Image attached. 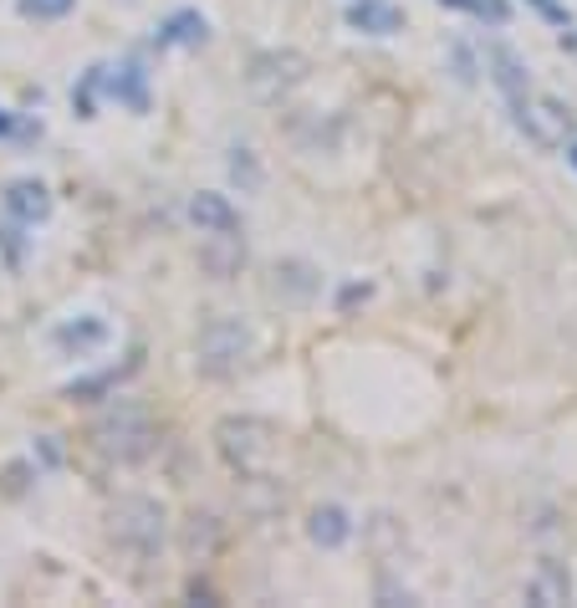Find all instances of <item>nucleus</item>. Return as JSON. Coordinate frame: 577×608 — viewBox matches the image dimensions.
Here are the masks:
<instances>
[{"label":"nucleus","mask_w":577,"mask_h":608,"mask_svg":"<svg viewBox=\"0 0 577 608\" xmlns=\"http://www.w3.org/2000/svg\"><path fill=\"white\" fill-rule=\"evenodd\" d=\"M72 5H77V0H21V16H32V21H62V16H72Z\"/></svg>","instance_id":"obj_18"},{"label":"nucleus","mask_w":577,"mask_h":608,"mask_svg":"<svg viewBox=\"0 0 577 608\" xmlns=\"http://www.w3.org/2000/svg\"><path fill=\"white\" fill-rule=\"evenodd\" d=\"M189 220L200 225V236H240L236 204L225 200V195H210V189H200V195L189 200Z\"/></svg>","instance_id":"obj_8"},{"label":"nucleus","mask_w":577,"mask_h":608,"mask_svg":"<svg viewBox=\"0 0 577 608\" xmlns=\"http://www.w3.org/2000/svg\"><path fill=\"white\" fill-rule=\"evenodd\" d=\"M230 179H236V185H246V189H261V164H255L251 149L230 153Z\"/></svg>","instance_id":"obj_17"},{"label":"nucleus","mask_w":577,"mask_h":608,"mask_svg":"<svg viewBox=\"0 0 577 608\" xmlns=\"http://www.w3.org/2000/svg\"><path fill=\"white\" fill-rule=\"evenodd\" d=\"M92 439H98V450H108L113 460H143L153 445H159L149 409L134 405V399H118V405L108 409V414L92 424Z\"/></svg>","instance_id":"obj_1"},{"label":"nucleus","mask_w":577,"mask_h":608,"mask_svg":"<svg viewBox=\"0 0 577 608\" xmlns=\"http://www.w3.org/2000/svg\"><path fill=\"white\" fill-rule=\"evenodd\" d=\"M306 537L317 542V547H342V542L353 537V522H348L342 507H317L312 522H306Z\"/></svg>","instance_id":"obj_13"},{"label":"nucleus","mask_w":577,"mask_h":608,"mask_svg":"<svg viewBox=\"0 0 577 608\" xmlns=\"http://www.w3.org/2000/svg\"><path fill=\"white\" fill-rule=\"evenodd\" d=\"M108 532L118 547H134V553H159L164 547V507L153 496H118L113 511H108Z\"/></svg>","instance_id":"obj_2"},{"label":"nucleus","mask_w":577,"mask_h":608,"mask_svg":"<svg viewBox=\"0 0 577 608\" xmlns=\"http://www.w3.org/2000/svg\"><path fill=\"white\" fill-rule=\"evenodd\" d=\"M317 287H323V282H317V271L302 266V261H281V266H276V291H287L291 302H306Z\"/></svg>","instance_id":"obj_15"},{"label":"nucleus","mask_w":577,"mask_h":608,"mask_svg":"<svg viewBox=\"0 0 577 608\" xmlns=\"http://www.w3.org/2000/svg\"><path fill=\"white\" fill-rule=\"evenodd\" d=\"M567 164H573V170H577V144H567Z\"/></svg>","instance_id":"obj_20"},{"label":"nucleus","mask_w":577,"mask_h":608,"mask_svg":"<svg viewBox=\"0 0 577 608\" xmlns=\"http://www.w3.org/2000/svg\"><path fill=\"white\" fill-rule=\"evenodd\" d=\"M348 26L353 32H368V36H393L404 26V16H399V5H389V0H353L348 5Z\"/></svg>","instance_id":"obj_10"},{"label":"nucleus","mask_w":577,"mask_h":608,"mask_svg":"<svg viewBox=\"0 0 577 608\" xmlns=\"http://www.w3.org/2000/svg\"><path fill=\"white\" fill-rule=\"evenodd\" d=\"M246 358H251V327L240 318H210L200 327V369L210 379L236 373Z\"/></svg>","instance_id":"obj_3"},{"label":"nucleus","mask_w":577,"mask_h":608,"mask_svg":"<svg viewBox=\"0 0 577 608\" xmlns=\"http://www.w3.org/2000/svg\"><path fill=\"white\" fill-rule=\"evenodd\" d=\"M98 92H102V67H87L83 83L72 87V108H77V119H98V113H92Z\"/></svg>","instance_id":"obj_16"},{"label":"nucleus","mask_w":577,"mask_h":608,"mask_svg":"<svg viewBox=\"0 0 577 608\" xmlns=\"http://www.w3.org/2000/svg\"><path fill=\"white\" fill-rule=\"evenodd\" d=\"M5 134H16V119H11V113L0 108V138H5Z\"/></svg>","instance_id":"obj_19"},{"label":"nucleus","mask_w":577,"mask_h":608,"mask_svg":"<svg viewBox=\"0 0 577 608\" xmlns=\"http://www.w3.org/2000/svg\"><path fill=\"white\" fill-rule=\"evenodd\" d=\"M215 435H221L225 460L240 466L246 475H255L266 466V456H272V424H261V420H225Z\"/></svg>","instance_id":"obj_4"},{"label":"nucleus","mask_w":577,"mask_h":608,"mask_svg":"<svg viewBox=\"0 0 577 608\" xmlns=\"http://www.w3.org/2000/svg\"><path fill=\"white\" fill-rule=\"evenodd\" d=\"M486 62H491V77L496 83H501V92H506L511 102H522L527 98V67H522V62H516V57H511L506 47H486Z\"/></svg>","instance_id":"obj_14"},{"label":"nucleus","mask_w":577,"mask_h":608,"mask_svg":"<svg viewBox=\"0 0 577 608\" xmlns=\"http://www.w3.org/2000/svg\"><path fill=\"white\" fill-rule=\"evenodd\" d=\"M527 598L542 608H557V604H573V573L562 562H537V573L527 583Z\"/></svg>","instance_id":"obj_9"},{"label":"nucleus","mask_w":577,"mask_h":608,"mask_svg":"<svg viewBox=\"0 0 577 608\" xmlns=\"http://www.w3.org/2000/svg\"><path fill=\"white\" fill-rule=\"evenodd\" d=\"M306 77V57L297 51H266L251 62V92L255 98H281L287 87H297Z\"/></svg>","instance_id":"obj_5"},{"label":"nucleus","mask_w":577,"mask_h":608,"mask_svg":"<svg viewBox=\"0 0 577 608\" xmlns=\"http://www.w3.org/2000/svg\"><path fill=\"white\" fill-rule=\"evenodd\" d=\"M204 36H210V21L200 11H174L159 32H153V47H204Z\"/></svg>","instance_id":"obj_12"},{"label":"nucleus","mask_w":577,"mask_h":608,"mask_svg":"<svg viewBox=\"0 0 577 608\" xmlns=\"http://www.w3.org/2000/svg\"><path fill=\"white\" fill-rule=\"evenodd\" d=\"M102 92L108 98H118L123 108H134V113H149V72L143 62H123V67H102Z\"/></svg>","instance_id":"obj_7"},{"label":"nucleus","mask_w":577,"mask_h":608,"mask_svg":"<svg viewBox=\"0 0 577 608\" xmlns=\"http://www.w3.org/2000/svg\"><path fill=\"white\" fill-rule=\"evenodd\" d=\"M5 210H11L21 225H41V220L51 215L47 185H36V179H16V185L5 189Z\"/></svg>","instance_id":"obj_11"},{"label":"nucleus","mask_w":577,"mask_h":608,"mask_svg":"<svg viewBox=\"0 0 577 608\" xmlns=\"http://www.w3.org/2000/svg\"><path fill=\"white\" fill-rule=\"evenodd\" d=\"M51 343L62 348V353H72V358H92V353H102L108 343H113V327L102 318H72V322H62L57 333H51Z\"/></svg>","instance_id":"obj_6"}]
</instances>
